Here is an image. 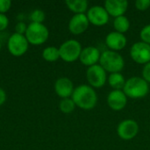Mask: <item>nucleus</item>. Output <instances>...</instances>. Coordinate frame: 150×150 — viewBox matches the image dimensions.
Wrapping results in <instances>:
<instances>
[{
	"instance_id": "f257e3e1",
	"label": "nucleus",
	"mask_w": 150,
	"mask_h": 150,
	"mask_svg": "<svg viewBox=\"0 0 150 150\" xmlns=\"http://www.w3.org/2000/svg\"><path fill=\"white\" fill-rule=\"evenodd\" d=\"M76 107L83 110H91L98 103V94L94 88L88 84H81L75 88L71 96Z\"/></svg>"
},
{
	"instance_id": "f03ea898",
	"label": "nucleus",
	"mask_w": 150,
	"mask_h": 150,
	"mask_svg": "<svg viewBox=\"0 0 150 150\" xmlns=\"http://www.w3.org/2000/svg\"><path fill=\"white\" fill-rule=\"evenodd\" d=\"M123 91L128 98H143L149 92V83L142 76H132L126 81Z\"/></svg>"
},
{
	"instance_id": "7ed1b4c3",
	"label": "nucleus",
	"mask_w": 150,
	"mask_h": 150,
	"mask_svg": "<svg viewBox=\"0 0 150 150\" xmlns=\"http://www.w3.org/2000/svg\"><path fill=\"white\" fill-rule=\"evenodd\" d=\"M107 73L121 72L125 67V60L119 52L105 50L101 53L99 63Z\"/></svg>"
},
{
	"instance_id": "20e7f679",
	"label": "nucleus",
	"mask_w": 150,
	"mask_h": 150,
	"mask_svg": "<svg viewBox=\"0 0 150 150\" xmlns=\"http://www.w3.org/2000/svg\"><path fill=\"white\" fill-rule=\"evenodd\" d=\"M27 41L31 45L40 46L44 44L49 37L48 28L44 24L30 23L25 34Z\"/></svg>"
},
{
	"instance_id": "39448f33",
	"label": "nucleus",
	"mask_w": 150,
	"mask_h": 150,
	"mask_svg": "<svg viewBox=\"0 0 150 150\" xmlns=\"http://www.w3.org/2000/svg\"><path fill=\"white\" fill-rule=\"evenodd\" d=\"M82 49V45L78 40L75 39L67 40L59 47L60 58L66 62H76L79 59Z\"/></svg>"
},
{
	"instance_id": "423d86ee",
	"label": "nucleus",
	"mask_w": 150,
	"mask_h": 150,
	"mask_svg": "<svg viewBox=\"0 0 150 150\" xmlns=\"http://www.w3.org/2000/svg\"><path fill=\"white\" fill-rule=\"evenodd\" d=\"M29 42L27 41L25 36L24 34H19L17 33H13L11 34L7 40V48L9 53L15 56L19 57L24 55L28 48Z\"/></svg>"
},
{
	"instance_id": "0eeeda50",
	"label": "nucleus",
	"mask_w": 150,
	"mask_h": 150,
	"mask_svg": "<svg viewBox=\"0 0 150 150\" xmlns=\"http://www.w3.org/2000/svg\"><path fill=\"white\" fill-rule=\"evenodd\" d=\"M107 72L99 65L96 64L89 67L86 70V79L92 88H101L107 82Z\"/></svg>"
},
{
	"instance_id": "6e6552de",
	"label": "nucleus",
	"mask_w": 150,
	"mask_h": 150,
	"mask_svg": "<svg viewBox=\"0 0 150 150\" xmlns=\"http://www.w3.org/2000/svg\"><path fill=\"white\" fill-rule=\"evenodd\" d=\"M129 54L134 62L145 65L150 62V45L142 40L135 42L131 46Z\"/></svg>"
},
{
	"instance_id": "1a4fd4ad",
	"label": "nucleus",
	"mask_w": 150,
	"mask_h": 150,
	"mask_svg": "<svg viewBox=\"0 0 150 150\" xmlns=\"http://www.w3.org/2000/svg\"><path fill=\"white\" fill-rule=\"evenodd\" d=\"M139 133L138 123L131 119L122 120L117 127V134L123 141L133 140Z\"/></svg>"
},
{
	"instance_id": "9d476101",
	"label": "nucleus",
	"mask_w": 150,
	"mask_h": 150,
	"mask_svg": "<svg viewBox=\"0 0 150 150\" xmlns=\"http://www.w3.org/2000/svg\"><path fill=\"white\" fill-rule=\"evenodd\" d=\"M86 16L89 19L90 24L96 26H103L109 21L110 16L104 6L93 5L87 11Z\"/></svg>"
},
{
	"instance_id": "9b49d317",
	"label": "nucleus",
	"mask_w": 150,
	"mask_h": 150,
	"mask_svg": "<svg viewBox=\"0 0 150 150\" xmlns=\"http://www.w3.org/2000/svg\"><path fill=\"white\" fill-rule=\"evenodd\" d=\"M90 25L86 13L74 14L69 21V30L74 35L83 33Z\"/></svg>"
},
{
	"instance_id": "f8f14e48",
	"label": "nucleus",
	"mask_w": 150,
	"mask_h": 150,
	"mask_svg": "<svg viewBox=\"0 0 150 150\" xmlns=\"http://www.w3.org/2000/svg\"><path fill=\"white\" fill-rule=\"evenodd\" d=\"M100 56H101V52L98 47L93 46H89L82 49L79 60L83 65L89 68L93 65L98 64Z\"/></svg>"
},
{
	"instance_id": "ddd939ff",
	"label": "nucleus",
	"mask_w": 150,
	"mask_h": 150,
	"mask_svg": "<svg viewBox=\"0 0 150 150\" xmlns=\"http://www.w3.org/2000/svg\"><path fill=\"white\" fill-rule=\"evenodd\" d=\"M128 98L123 91L112 90L107 96L106 102L108 106L116 112L123 110L127 104Z\"/></svg>"
},
{
	"instance_id": "4468645a",
	"label": "nucleus",
	"mask_w": 150,
	"mask_h": 150,
	"mask_svg": "<svg viewBox=\"0 0 150 150\" xmlns=\"http://www.w3.org/2000/svg\"><path fill=\"white\" fill-rule=\"evenodd\" d=\"M105 45L108 47L109 50L119 52L124 49L127 44V39L125 34L118 32H111L105 37Z\"/></svg>"
},
{
	"instance_id": "2eb2a0df",
	"label": "nucleus",
	"mask_w": 150,
	"mask_h": 150,
	"mask_svg": "<svg viewBox=\"0 0 150 150\" xmlns=\"http://www.w3.org/2000/svg\"><path fill=\"white\" fill-rule=\"evenodd\" d=\"M54 91L58 97L62 98H71L73 91L75 90L73 82L65 76L58 78L54 83Z\"/></svg>"
},
{
	"instance_id": "dca6fc26",
	"label": "nucleus",
	"mask_w": 150,
	"mask_h": 150,
	"mask_svg": "<svg viewBox=\"0 0 150 150\" xmlns=\"http://www.w3.org/2000/svg\"><path fill=\"white\" fill-rule=\"evenodd\" d=\"M104 7L109 16L115 18L125 15L128 8V2L127 0H106L104 4Z\"/></svg>"
},
{
	"instance_id": "f3484780",
	"label": "nucleus",
	"mask_w": 150,
	"mask_h": 150,
	"mask_svg": "<svg viewBox=\"0 0 150 150\" xmlns=\"http://www.w3.org/2000/svg\"><path fill=\"white\" fill-rule=\"evenodd\" d=\"M65 4L68 9L75 14L85 13L89 9V3L86 0H67Z\"/></svg>"
},
{
	"instance_id": "a211bd4d",
	"label": "nucleus",
	"mask_w": 150,
	"mask_h": 150,
	"mask_svg": "<svg viewBox=\"0 0 150 150\" xmlns=\"http://www.w3.org/2000/svg\"><path fill=\"white\" fill-rule=\"evenodd\" d=\"M125 76L121 74V72L112 73L108 76L107 82L108 84L112 88V90L117 91H123V88L126 83Z\"/></svg>"
},
{
	"instance_id": "6ab92c4d",
	"label": "nucleus",
	"mask_w": 150,
	"mask_h": 150,
	"mask_svg": "<svg viewBox=\"0 0 150 150\" xmlns=\"http://www.w3.org/2000/svg\"><path fill=\"white\" fill-rule=\"evenodd\" d=\"M113 27L115 29V32L124 34L130 28V20L125 15L117 17L113 20Z\"/></svg>"
},
{
	"instance_id": "aec40b11",
	"label": "nucleus",
	"mask_w": 150,
	"mask_h": 150,
	"mask_svg": "<svg viewBox=\"0 0 150 150\" xmlns=\"http://www.w3.org/2000/svg\"><path fill=\"white\" fill-rule=\"evenodd\" d=\"M42 58L48 62H56L57 60L60 59V52H59V47L50 46L47 47L43 49L41 53Z\"/></svg>"
},
{
	"instance_id": "412c9836",
	"label": "nucleus",
	"mask_w": 150,
	"mask_h": 150,
	"mask_svg": "<svg viewBox=\"0 0 150 150\" xmlns=\"http://www.w3.org/2000/svg\"><path fill=\"white\" fill-rule=\"evenodd\" d=\"M76 105L74 103L73 99L71 98H62L60 103H59V109L62 113L65 114H69L71 112H74V110L76 109Z\"/></svg>"
},
{
	"instance_id": "4be33fe9",
	"label": "nucleus",
	"mask_w": 150,
	"mask_h": 150,
	"mask_svg": "<svg viewBox=\"0 0 150 150\" xmlns=\"http://www.w3.org/2000/svg\"><path fill=\"white\" fill-rule=\"evenodd\" d=\"M45 18H46V14L42 10L35 9L30 13V20L32 23L43 24Z\"/></svg>"
},
{
	"instance_id": "5701e85b",
	"label": "nucleus",
	"mask_w": 150,
	"mask_h": 150,
	"mask_svg": "<svg viewBox=\"0 0 150 150\" xmlns=\"http://www.w3.org/2000/svg\"><path fill=\"white\" fill-rule=\"evenodd\" d=\"M140 38L142 41L150 45V24L145 25L140 32Z\"/></svg>"
},
{
	"instance_id": "b1692460",
	"label": "nucleus",
	"mask_w": 150,
	"mask_h": 150,
	"mask_svg": "<svg viewBox=\"0 0 150 150\" xmlns=\"http://www.w3.org/2000/svg\"><path fill=\"white\" fill-rule=\"evenodd\" d=\"M134 5L139 11H146L150 7V0H137L134 3Z\"/></svg>"
},
{
	"instance_id": "393cba45",
	"label": "nucleus",
	"mask_w": 150,
	"mask_h": 150,
	"mask_svg": "<svg viewBox=\"0 0 150 150\" xmlns=\"http://www.w3.org/2000/svg\"><path fill=\"white\" fill-rule=\"evenodd\" d=\"M27 25L25 22H24L23 20H19L16 25H15V33H19V34H25V32L27 30Z\"/></svg>"
},
{
	"instance_id": "a878e982",
	"label": "nucleus",
	"mask_w": 150,
	"mask_h": 150,
	"mask_svg": "<svg viewBox=\"0 0 150 150\" xmlns=\"http://www.w3.org/2000/svg\"><path fill=\"white\" fill-rule=\"evenodd\" d=\"M11 6V0H0V13L5 14Z\"/></svg>"
},
{
	"instance_id": "bb28decb",
	"label": "nucleus",
	"mask_w": 150,
	"mask_h": 150,
	"mask_svg": "<svg viewBox=\"0 0 150 150\" xmlns=\"http://www.w3.org/2000/svg\"><path fill=\"white\" fill-rule=\"evenodd\" d=\"M142 77L150 83V62L149 63L143 65L142 71Z\"/></svg>"
},
{
	"instance_id": "cd10ccee",
	"label": "nucleus",
	"mask_w": 150,
	"mask_h": 150,
	"mask_svg": "<svg viewBox=\"0 0 150 150\" xmlns=\"http://www.w3.org/2000/svg\"><path fill=\"white\" fill-rule=\"evenodd\" d=\"M9 25V18L5 14L0 13V33L6 30Z\"/></svg>"
},
{
	"instance_id": "c85d7f7f",
	"label": "nucleus",
	"mask_w": 150,
	"mask_h": 150,
	"mask_svg": "<svg viewBox=\"0 0 150 150\" xmlns=\"http://www.w3.org/2000/svg\"><path fill=\"white\" fill-rule=\"evenodd\" d=\"M6 99H7L6 92L4 91V89H2V88L0 87V106L3 105L5 103Z\"/></svg>"
},
{
	"instance_id": "c756f323",
	"label": "nucleus",
	"mask_w": 150,
	"mask_h": 150,
	"mask_svg": "<svg viewBox=\"0 0 150 150\" xmlns=\"http://www.w3.org/2000/svg\"><path fill=\"white\" fill-rule=\"evenodd\" d=\"M1 49H2V42L0 40V51H1Z\"/></svg>"
}]
</instances>
